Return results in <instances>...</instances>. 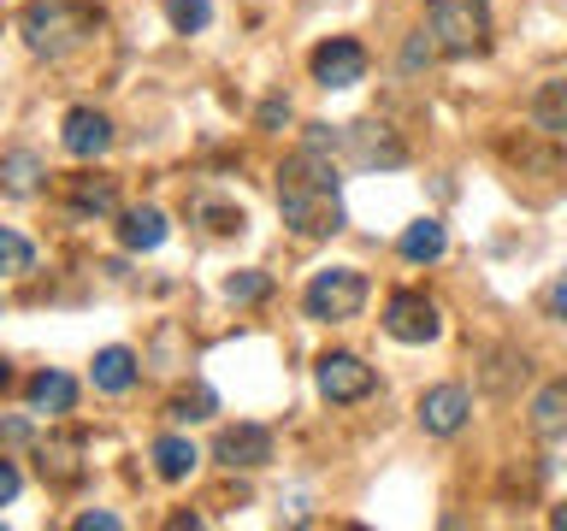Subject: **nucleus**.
Instances as JSON below:
<instances>
[{
    "label": "nucleus",
    "instance_id": "obj_1",
    "mask_svg": "<svg viewBox=\"0 0 567 531\" xmlns=\"http://www.w3.org/2000/svg\"><path fill=\"white\" fill-rule=\"evenodd\" d=\"M337 184H343V177H337V154L301 142V148L284 159V171H278V212H284V225H290L296 237H337V230L349 225Z\"/></svg>",
    "mask_w": 567,
    "mask_h": 531
},
{
    "label": "nucleus",
    "instance_id": "obj_2",
    "mask_svg": "<svg viewBox=\"0 0 567 531\" xmlns=\"http://www.w3.org/2000/svg\"><path fill=\"white\" fill-rule=\"evenodd\" d=\"M18 35H24V48L42 53V60H65L71 48H83L89 12L65 7V0H30V7L18 12Z\"/></svg>",
    "mask_w": 567,
    "mask_h": 531
},
{
    "label": "nucleus",
    "instance_id": "obj_3",
    "mask_svg": "<svg viewBox=\"0 0 567 531\" xmlns=\"http://www.w3.org/2000/svg\"><path fill=\"white\" fill-rule=\"evenodd\" d=\"M425 18H432L437 53H450V60H467V53H478L491 42V7L485 0H432Z\"/></svg>",
    "mask_w": 567,
    "mask_h": 531
},
{
    "label": "nucleus",
    "instance_id": "obj_4",
    "mask_svg": "<svg viewBox=\"0 0 567 531\" xmlns=\"http://www.w3.org/2000/svg\"><path fill=\"white\" fill-rule=\"evenodd\" d=\"M367 301V278L354 272V266H326V272H313V283L301 290V308H308V319H326V325H337V319H354Z\"/></svg>",
    "mask_w": 567,
    "mask_h": 531
},
{
    "label": "nucleus",
    "instance_id": "obj_5",
    "mask_svg": "<svg viewBox=\"0 0 567 531\" xmlns=\"http://www.w3.org/2000/svg\"><path fill=\"white\" fill-rule=\"evenodd\" d=\"M372 366L361 361V354H349V348H331V354H319V396L326 402H367L372 396Z\"/></svg>",
    "mask_w": 567,
    "mask_h": 531
},
{
    "label": "nucleus",
    "instance_id": "obj_6",
    "mask_svg": "<svg viewBox=\"0 0 567 531\" xmlns=\"http://www.w3.org/2000/svg\"><path fill=\"white\" fill-rule=\"evenodd\" d=\"M313 83L319 88H354L367 77V48L361 42H349V35H331V42H319L313 48Z\"/></svg>",
    "mask_w": 567,
    "mask_h": 531
},
{
    "label": "nucleus",
    "instance_id": "obj_7",
    "mask_svg": "<svg viewBox=\"0 0 567 531\" xmlns=\"http://www.w3.org/2000/svg\"><path fill=\"white\" fill-rule=\"evenodd\" d=\"M343 154L354 159V166H384V171L408 159V148L396 142V131H390V124H379V118L343 124Z\"/></svg>",
    "mask_w": 567,
    "mask_h": 531
},
{
    "label": "nucleus",
    "instance_id": "obj_8",
    "mask_svg": "<svg viewBox=\"0 0 567 531\" xmlns=\"http://www.w3.org/2000/svg\"><path fill=\"white\" fill-rule=\"evenodd\" d=\"M384 331L396 336V343H432V336L443 331V319L425 295L402 290V295H390V308H384Z\"/></svg>",
    "mask_w": 567,
    "mask_h": 531
},
{
    "label": "nucleus",
    "instance_id": "obj_9",
    "mask_svg": "<svg viewBox=\"0 0 567 531\" xmlns=\"http://www.w3.org/2000/svg\"><path fill=\"white\" fill-rule=\"evenodd\" d=\"M467 414H473V396L461 384H432L420 396V425L432 437H455L461 425H467Z\"/></svg>",
    "mask_w": 567,
    "mask_h": 531
},
{
    "label": "nucleus",
    "instance_id": "obj_10",
    "mask_svg": "<svg viewBox=\"0 0 567 531\" xmlns=\"http://www.w3.org/2000/svg\"><path fill=\"white\" fill-rule=\"evenodd\" d=\"M60 142H65L71 159H101L106 148H113V118L95 113V106H71Z\"/></svg>",
    "mask_w": 567,
    "mask_h": 531
},
{
    "label": "nucleus",
    "instance_id": "obj_11",
    "mask_svg": "<svg viewBox=\"0 0 567 531\" xmlns=\"http://www.w3.org/2000/svg\"><path fill=\"white\" fill-rule=\"evenodd\" d=\"M225 460V467H243L255 472L272 460V431H260V425H230V431H219V449H213Z\"/></svg>",
    "mask_w": 567,
    "mask_h": 531
},
{
    "label": "nucleus",
    "instance_id": "obj_12",
    "mask_svg": "<svg viewBox=\"0 0 567 531\" xmlns=\"http://www.w3.org/2000/svg\"><path fill=\"white\" fill-rule=\"evenodd\" d=\"M532 437L538 442L567 437V384H544L538 396H532Z\"/></svg>",
    "mask_w": 567,
    "mask_h": 531
},
{
    "label": "nucleus",
    "instance_id": "obj_13",
    "mask_svg": "<svg viewBox=\"0 0 567 531\" xmlns=\"http://www.w3.org/2000/svg\"><path fill=\"white\" fill-rule=\"evenodd\" d=\"M118 242L131 248V254H148V248H159L166 242V212L159 207H131L118 219Z\"/></svg>",
    "mask_w": 567,
    "mask_h": 531
},
{
    "label": "nucleus",
    "instance_id": "obj_14",
    "mask_svg": "<svg viewBox=\"0 0 567 531\" xmlns=\"http://www.w3.org/2000/svg\"><path fill=\"white\" fill-rule=\"evenodd\" d=\"M42 478H53V485H78L83 478V437H48L42 442Z\"/></svg>",
    "mask_w": 567,
    "mask_h": 531
},
{
    "label": "nucleus",
    "instance_id": "obj_15",
    "mask_svg": "<svg viewBox=\"0 0 567 531\" xmlns=\"http://www.w3.org/2000/svg\"><path fill=\"white\" fill-rule=\"evenodd\" d=\"M42 177H48L42 154H30V148L0 154V189H7V195H35V189H42Z\"/></svg>",
    "mask_w": 567,
    "mask_h": 531
},
{
    "label": "nucleus",
    "instance_id": "obj_16",
    "mask_svg": "<svg viewBox=\"0 0 567 531\" xmlns=\"http://www.w3.org/2000/svg\"><path fill=\"white\" fill-rule=\"evenodd\" d=\"M148 455H154V472L166 478V485H184V478L195 472V460H202V455H195V442H189V437H159Z\"/></svg>",
    "mask_w": 567,
    "mask_h": 531
},
{
    "label": "nucleus",
    "instance_id": "obj_17",
    "mask_svg": "<svg viewBox=\"0 0 567 531\" xmlns=\"http://www.w3.org/2000/svg\"><path fill=\"white\" fill-rule=\"evenodd\" d=\"M71 402H78V384H71L65 372H35L30 378V407L35 414H71Z\"/></svg>",
    "mask_w": 567,
    "mask_h": 531
},
{
    "label": "nucleus",
    "instance_id": "obj_18",
    "mask_svg": "<svg viewBox=\"0 0 567 531\" xmlns=\"http://www.w3.org/2000/svg\"><path fill=\"white\" fill-rule=\"evenodd\" d=\"M65 201L78 207V212H95V219H106V212H118V189H113V177H71Z\"/></svg>",
    "mask_w": 567,
    "mask_h": 531
},
{
    "label": "nucleus",
    "instance_id": "obj_19",
    "mask_svg": "<svg viewBox=\"0 0 567 531\" xmlns=\"http://www.w3.org/2000/svg\"><path fill=\"white\" fill-rule=\"evenodd\" d=\"M402 260H414V266H425V260H443V248H450V237H443V225L437 219H414L402 230Z\"/></svg>",
    "mask_w": 567,
    "mask_h": 531
},
{
    "label": "nucleus",
    "instance_id": "obj_20",
    "mask_svg": "<svg viewBox=\"0 0 567 531\" xmlns=\"http://www.w3.org/2000/svg\"><path fill=\"white\" fill-rule=\"evenodd\" d=\"M131 384H136V354H131V348H101V354H95V389H106V396H124Z\"/></svg>",
    "mask_w": 567,
    "mask_h": 531
},
{
    "label": "nucleus",
    "instance_id": "obj_21",
    "mask_svg": "<svg viewBox=\"0 0 567 531\" xmlns=\"http://www.w3.org/2000/svg\"><path fill=\"white\" fill-rule=\"evenodd\" d=\"M166 18L177 35H202L213 24V0H166Z\"/></svg>",
    "mask_w": 567,
    "mask_h": 531
},
{
    "label": "nucleus",
    "instance_id": "obj_22",
    "mask_svg": "<svg viewBox=\"0 0 567 531\" xmlns=\"http://www.w3.org/2000/svg\"><path fill=\"white\" fill-rule=\"evenodd\" d=\"M532 118H538L544 131H567V83H544L538 101H532Z\"/></svg>",
    "mask_w": 567,
    "mask_h": 531
},
{
    "label": "nucleus",
    "instance_id": "obj_23",
    "mask_svg": "<svg viewBox=\"0 0 567 531\" xmlns=\"http://www.w3.org/2000/svg\"><path fill=\"white\" fill-rule=\"evenodd\" d=\"M35 266V248L18 237V230L0 225V278H18V272H30Z\"/></svg>",
    "mask_w": 567,
    "mask_h": 531
},
{
    "label": "nucleus",
    "instance_id": "obj_24",
    "mask_svg": "<svg viewBox=\"0 0 567 531\" xmlns=\"http://www.w3.org/2000/svg\"><path fill=\"white\" fill-rule=\"evenodd\" d=\"M195 219H207V230H219V237H237V230L248 225L243 207H219V201H207V195L195 201Z\"/></svg>",
    "mask_w": 567,
    "mask_h": 531
},
{
    "label": "nucleus",
    "instance_id": "obj_25",
    "mask_svg": "<svg viewBox=\"0 0 567 531\" xmlns=\"http://www.w3.org/2000/svg\"><path fill=\"white\" fill-rule=\"evenodd\" d=\"M225 295L237 301V308H248V301L272 295V278H266V272H230V278H225Z\"/></svg>",
    "mask_w": 567,
    "mask_h": 531
},
{
    "label": "nucleus",
    "instance_id": "obj_26",
    "mask_svg": "<svg viewBox=\"0 0 567 531\" xmlns=\"http://www.w3.org/2000/svg\"><path fill=\"white\" fill-rule=\"evenodd\" d=\"M166 414H172V419H207V414H213V396H207V389H195V396H177Z\"/></svg>",
    "mask_w": 567,
    "mask_h": 531
},
{
    "label": "nucleus",
    "instance_id": "obj_27",
    "mask_svg": "<svg viewBox=\"0 0 567 531\" xmlns=\"http://www.w3.org/2000/svg\"><path fill=\"white\" fill-rule=\"evenodd\" d=\"M18 490H24V478H18V460H7V455H0V508H7Z\"/></svg>",
    "mask_w": 567,
    "mask_h": 531
},
{
    "label": "nucleus",
    "instance_id": "obj_28",
    "mask_svg": "<svg viewBox=\"0 0 567 531\" xmlns=\"http://www.w3.org/2000/svg\"><path fill=\"white\" fill-rule=\"evenodd\" d=\"M432 48H437V42H425V35H420V42H408L402 65H408V71H414V65H432Z\"/></svg>",
    "mask_w": 567,
    "mask_h": 531
},
{
    "label": "nucleus",
    "instance_id": "obj_29",
    "mask_svg": "<svg viewBox=\"0 0 567 531\" xmlns=\"http://www.w3.org/2000/svg\"><path fill=\"white\" fill-rule=\"evenodd\" d=\"M78 531H118V513H78Z\"/></svg>",
    "mask_w": 567,
    "mask_h": 531
},
{
    "label": "nucleus",
    "instance_id": "obj_30",
    "mask_svg": "<svg viewBox=\"0 0 567 531\" xmlns=\"http://www.w3.org/2000/svg\"><path fill=\"white\" fill-rule=\"evenodd\" d=\"M544 301H549V313H556V319H567V272L549 283V295H544Z\"/></svg>",
    "mask_w": 567,
    "mask_h": 531
},
{
    "label": "nucleus",
    "instance_id": "obj_31",
    "mask_svg": "<svg viewBox=\"0 0 567 531\" xmlns=\"http://www.w3.org/2000/svg\"><path fill=\"white\" fill-rule=\"evenodd\" d=\"M24 437H30L24 419H7V425H0V442H24Z\"/></svg>",
    "mask_w": 567,
    "mask_h": 531
},
{
    "label": "nucleus",
    "instance_id": "obj_32",
    "mask_svg": "<svg viewBox=\"0 0 567 531\" xmlns=\"http://www.w3.org/2000/svg\"><path fill=\"white\" fill-rule=\"evenodd\" d=\"M278 118H290V106H278V101H266V106H260V124H278Z\"/></svg>",
    "mask_w": 567,
    "mask_h": 531
},
{
    "label": "nucleus",
    "instance_id": "obj_33",
    "mask_svg": "<svg viewBox=\"0 0 567 531\" xmlns=\"http://www.w3.org/2000/svg\"><path fill=\"white\" fill-rule=\"evenodd\" d=\"M549 525H556V531H567V502H561L556 513H549Z\"/></svg>",
    "mask_w": 567,
    "mask_h": 531
},
{
    "label": "nucleus",
    "instance_id": "obj_34",
    "mask_svg": "<svg viewBox=\"0 0 567 531\" xmlns=\"http://www.w3.org/2000/svg\"><path fill=\"white\" fill-rule=\"evenodd\" d=\"M12 384V372H7V361H0V389H7Z\"/></svg>",
    "mask_w": 567,
    "mask_h": 531
}]
</instances>
